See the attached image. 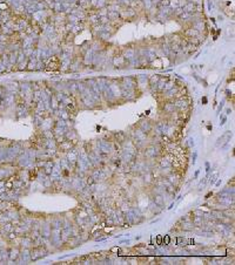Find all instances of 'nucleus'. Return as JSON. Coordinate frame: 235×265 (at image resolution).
<instances>
[{
    "label": "nucleus",
    "instance_id": "f257e3e1",
    "mask_svg": "<svg viewBox=\"0 0 235 265\" xmlns=\"http://www.w3.org/2000/svg\"><path fill=\"white\" fill-rule=\"evenodd\" d=\"M169 243H171V237H169L168 235H166L164 237V244L167 245V244H169Z\"/></svg>",
    "mask_w": 235,
    "mask_h": 265
},
{
    "label": "nucleus",
    "instance_id": "7ed1b4c3",
    "mask_svg": "<svg viewBox=\"0 0 235 265\" xmlns=\"http://www.w3.org/2000/svg\"><path fill=\"white\" fill-rule=\"evenodd\" d=\"M112 252H120V249L119 248H113L112 249Z\"/></svg>",
    "mask_w": 235,
    "mask_h": 265
},
{
    "label": "nucleus",
    "instance_id": "f03ea898",
    "mask_svg": "<svg viewBox=\"0 0 235 265\" xmlns=\"http://www.w3.org/2000/svg\"><path fill=\"white\" fill-rule=\"evenodd\" d=\"M156 239H158V244L159 245L162 244V237H161V236H158V237H156Z\"/></svg>",
    "mask_w": 235,
    "mask_h": 265
}]
</instances>
